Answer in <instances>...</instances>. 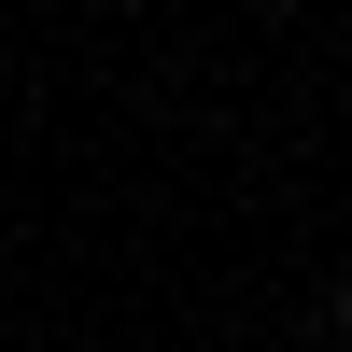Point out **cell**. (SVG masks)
Returning <instances> with one entry per match:
<instances>
[{
  "label": "cell",
  "mask_w": 352,
  "mask_h": 352,
  "mask_svg": "<svg viewBox=\"0 0 352 352\" xmlns=\"http://www.w3.org/2000/svg\"><path fill=\"white\" fill-rule=\"evenodd\" d=\"M338 324H352V282H338Z\"/></svg>",
  "instance_id": "cell-1"
}]
</instances>
